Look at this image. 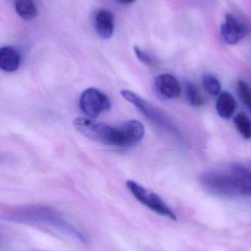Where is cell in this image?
<instances>
[{"label":"cell","mask_w":251,"mask_h":251,"mask_svg":"<svg viewBox=\"0 0 251 251\" xmlns=\"http://www.w3.org/2000/svg\"><path fill=\"white\" fill-rule=\"evenodd\" d=\"M2 219L11 223L44 225L82 243L89 242L87 235L66 220L56 210L49 206L36 205L20 207L2 215Z\"/></svg>","instance_id":"1"},{"label":"cell","mask_w":251,"mask_h":251,"mask_svg":"<svg viewBox=\"0 0 251 251\" xmlns=\"http://www.w3.org/2000/svg\"><path fill=\"white\" fill-rule=\"evenodd\" d=\"M75 128L88 139L115 147L130 146L124 126L114 128L103 123H96L85 117H78L73 123Z\"/></svg>","instance_id":"2"},{"label":"cell","mask_w":251,"mask_h":251,"mask_svg":"<svg viewBox=\"0 0 251 251\" xmlns=\"http://www.w3.org/2000/svg\"><path fill=\"white\" fill-rule=\"evenodd\" d=\"M120 94L125 100L134 105L142 114H144L152 123L161 126V127L176 135V136L181 137V134L177 129V126L164 111L154 106L132 91L122 90Z\"/></svg>","instance_id":"3"},{"label":"cell","mask_w":251,"mask_h":251,"mask_svg":"<svg viewBox=\"0 0 251 251\" xmlns=\"http://www.w3.org/2000/svg\"><path fill=\"white\" fill-rule=\"evenodd\" d=\"M201 186L219 196L233 197L239 195L234 178L230 171H207L200 177Z\"/></svg>","instance_id":"4"},{"label":"cell","mask_w":251,"mask_h":251,"mask_svg":"<svg viewBox=\"0 0 251 251\" xmlns=\"http://www.w3.org/2000/svg\"><path fill=\"white\" fill-rule=\"evenodd\" d=\"M126 185L131 192L132 195L141 203L160 215L168 217L170 220H177L176 214L159 195L145 189L142 185L133 180H127Z\"/></svg>","instance_id":"5"},{"label":"cell","mask_w":251,"mask_h":251,"mask_svg":"<svg viewBox=\"0 0 251 251\" xmlns=\"http://www.w3.org/2000/svg\"><path fill=\"white\" fill-rule=\"evenodd\" d=\"M80 106L84 114L95 119L111 109V103L108 97L103 92L95 88H89L82 93Z\"/></svg>","instance_id":"6"},{"label":"cell","mask_w":251,"mask_h":251,"mask_svg":"<svg viewBox=\"0 0 251 251\" xmlns=\"http://www.w3.org/2000/svg\"><path fill=\"white\" fill-rule=\"evenodd\" d=\"M220 33L223 40L230 45H236L248 34L246 26L234 15L227 14L220 27Z\"/></svg>","instance_id":"7"},{"label":"cell","mask_w":251,"mask_h":251,"mask_svg":"<svg viewBox=\"0 0 251 251\" xmlns=\"http://www.w3.org/2000/svg\"><path fill=\"white\" fill-rule=\"evenodd\" d=\"M94 26L100 37L108 39L112 37L114 32V16L106 9H100L95 13Z\"/></svg>","instance_id":"8"},{"label":"cell","mask_w":251,"mask_h":251,"mask_svg":"<svg viewBox=\"0 0 251 251\" xmlns=\"http://www.w3.org/2000/svg\"><path fill=\"white\" fill-rule=\"evenodd\" d=\"M230 172L239 195L251 197V170L240 164H232Z\"/></svg>","instance_id":"9"},{"label":"cell","mask_w":251,"mask_h":251,"mask_svg":"<svg viewBox=\"0 0 251 251\" xmlns=\"http://www.w3.org/2000/svg\"><path fill=\"white\" fill-rule=\"evenodd\" d=\"M155 87L162 96L174 99L180 96L181 87L178 80L170 74H162L155 79Z\"/></svg>","instance_id":"10"},{"label":"cell","mask_w":251,"mask_h":251,"mask_svg":"<svg viewBox=\"0 0 251 251\" xmlns=\"http://www.w3.org/2000/svg\"><path fill=\"white\" fill-rule=\"evenodd\" d=\"M21 63V55L17 48L2 47L0 50V68L3 71L13 73L18 70Z\"/></svg>","instance_id":"11"},{"label":"cell","mask_w":251,"mask_h":251,"mask_svg":"<svg viewBox=\"0 0 251 251\" xmlns=\"http://www.w3.org/2000/svg\"><path fill=\"white\" fill-rule=\"evenodd\" d=\"M236 108V100L230 92H223L219 95L216 102V109L220 117L228 120L234 114Z\"/></svg>","instance_id":"12"},{"label":"cell","mask_w":251,"mask_h":251,"mask_svg":"<svg viewBox=\"0 0 251 251\" xmlns=\"http://www.w3.org/2000/svg\"><path fill=\"white\" fill-rule=\"evenodd\" d=\"M17 14L24 20H31L36 17L38 11L33 0H15Z\"/></svg>","instance_id":"13"},{"label":"cell","mask_w":251,"mask_h":251,"mask_svg":"<svg viewBox=\"0 0 251 251\" xmlns=\"http://www.w3.org/2000/svg\"><path fill=\"white\" fill-rule=\"evenodd\" d=\"M233 123L242 137L251 139V120L243 113L238 114L233 118Z\"/></svg>","instance_id":"14"},{"label":"cell","mask_w":251,"mask_h":251,"mask_svg":"<svg viewBox=\"0 0 251 251\" xmlns=\"http://www.w3.org/2000/svg\"><path fill=\"white\" fill-rule=\"evenodd\" d=\"M186 96L189 105L200 107L203 105L204 100L196 85L188 82L186 84Z\"/></svg>","instance_id":"15"},{"label":"cell","mask_w":251,"mask_h":251,"mask_svg":"<svg viewBox=\"0 0 251 251\" xmlns=\"http://www.w3.org/2000/svg\"><path fill=\"white\" fill-rule=\"evenodd\" d=\"M204 89L209 95L217 96L220 94L221 85L218 79L211 74H206L202 77Z\"/></svg>","instance_id":"16"},{"label":"cell","mask_w":251,"mask_h":251,"mask_svg":"<svg viewBox=\"0 0 251 251\" xmlns=\"http://www.w3.org/2000/svg\"><path fill=\"white\" fill-rule=\"evenodd\" d=\"M237 90L239 98L245 108L251 114V87L243 80H239Z\"/></svg>","instance_id":"17"},{"label":"cell","mask_w":251,"mask_h":251,"mask_svg":"<svg viewBox=\"0 0 251 251\" xmlns=\"http://www.w3.org/2000/svg\"><path fill=\"white\" fill-rule=\"evenodd\" d=\"M133 50H134L135 55H136V58H137L141 62L143 63L144 64L147 66L153 65V60H152V58H151L149 55H148L146 52H144L140 48L136 46L134 47Z\"/></svg>","instance_id":"18"},{"label":"cell","mask_w":251,"mask_h":251,"mask_svg":"<svg viewBox=\"0 0 251 251\" xmlns=\"http://www.w3.org/2000/svg\"><path fill=\"white\" fill-rule=\"evenodd\" d=\"M115 1L123 5H129V4L133 3L136 0H115Z\"/></svg>","instance_id":"19"}]
</instances>
